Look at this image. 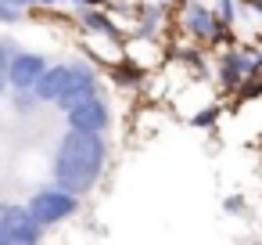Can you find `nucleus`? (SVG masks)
I'll list each match as a JSON object with an SVG mask.
<instances>
[{
    "label": "nucleus",
    "mask_w": 262,
    "mask_h": 245,
    "mask_svg": "<svg viewBox=\"0 0 262 245\" xmlns=\"http://www.w3.org/2000/svg\"><path fill=\"white\" fill-rule=\"evenodd\" d=\"M104 137L94 134V130H69L61 148H58V159H54V177L61 187H69L72 195H83L97 184L101 169H104Z\"/></svg>",
    "instance_id": "f257e3e1"
},
{
    "label": "nucleus",
    "mask_w": 262,
    "mask_h": 245,
    "mask_svg": "<svg viewBox=\"0 0 262 245\" xmlns=\"http://www.w3.org/2000/svg\"><path fill=\"white\" fill-rule=\"evenodd\" d=\"M79 209V198L69 191V187H47V191H40L36 198H33V216L40 220V223H58V220H65V216H72Z\"/></svg>",
    "instance_id": "f03ea898"
},
{
    "label": "nucleus",
    "mask_w": 262,
    "mask_h": 245,
    "mask_svg": "<svg viewBox=\"0 0 262 245\" xmlns=\"http://www.w3.org/2000/svg\"><path fill=\"white\" fill-rule=\"evenodd\" d=\"M90 94H97V76H94V69H90V65H69L65 87H61V94H58L54 101L61 105V112H69L76 101H83V98H90Z\"/></svg>",
    "instance_id": "7ed1b4c3"
},
{
    "label": "nucleus",
    "mask_w": 262,
    "mask_h": 245,
    "mask_svg": "<svg viewBox=\"0 0 262 245\" xmlns=\"http://www.w3.org/2000/svg\"><path fill=\"white\" fill-rule=\"evenodd\" d=\"M69 126L72 130H94V134H104V126H108V105L97 98V94H90V98H83V101H76L69 112Z\"/></svg>",
    "instance_id": "20e7f679"
},
{
    "label": "nucleus",
    "mask_w": 262,
    "mask_h": 245,
    "mask_svg": "<svg viewBox=\"0 0 262 245\" xmlns=\"http://www.w3.org/2000/svg\"><path fill=\"white\" fill-rule=\"evenodd\" d=\"M258 65H262V58L251 51H226L219 62V80H223V87H241L258 72Z\"/></svg>",
    "instance_id": "39448f33"
},
{
    "label": "nucleus",
    "mask_w": 262,
    "mask_h": 245,
    "mask_svg": "<svg viewBox=\"0 0 262 245\" xmlns=\"http://www.w3.org/2000/svg\"><path fill=\"white\" fill-rule=\"evenodd\" d=\"M187 29H190L198 40H219V36H223V18H219L215 11L194 4V8H187Z\"/></svg>",
    "instance_id": "423d86ee"
},
{
    "label": "nucleus",
    "mask_w": 262,
    "mask_h": 245,
    "mask_svg": "<svg viewBox=\"0 0 262 245\" xmlns=\"http://www.w3.org/2000/svg\"><path fill=\"white\" fill-rule=\"evenodd\" d=\"M43 72V58H36V54H18L15 58V65H11V80L18 83V87H29V83H36V76Z\"/></svg>",
    "instance_id": "0eeeda50"
},
{
    "label": "nucleus",
    "mask_w": 262,
    "mask_h": 245,
    "mask_svg": "<svg viewBox=\"0 0 262 245\" xmlns=\"http://www.w3.org/2000/svg\"><path fill=\"white\" fill-rule=\"evenodd\" d=\"M65 76H69V65H58V69L40 72V76H36V94L47 98V101H54V98L61 94V87H65Z\"/></svg>",
    "instance_id": "6e6552de"
},
{
    "label": "nucleus",
    "mask_w": 262,
    "mask_h": 245,
    "mask_svg": "<svg viewBox=\"0 0 262 245\" xmlns=\"http://www.w3.org/2000/svg\"><path fill=\"white\" fill-rule=\"evenodd\" d=\"M83 22H86V29H97V33H108V36H115V26L101 15V11H83Z\"/></svg>",
    "instance_id": "1a4fd4ad"
},
{
    "label": "nucleus",
    "mask_w": 262,
    "mask_h": 245,
    "mask_svg": "<svg viewBox=\"0 0 262 245\" xmlns=\"http://www.w3.org/2000/svg\"><path fill=\"white\" fill-rule=\"evenodd\" d=\"M140 22H144V33H151V29L162 22V8H144V11H140Z\"/></svg>",
    "instance_id": "9d476101"
},
{
    "label": "nucleus",
    "mask_w": 262,
    "mask_h": 245,
    "mask_svg": "<svg viewBox=\"0 0 262 245\" xmlns=\"http://www.w3.org/2000/svg\"><path fill=\"white\" fill-rule=\"evenodd\" d=\"M215 119H219V108L212 105V108H205V112H198V116H194L190 123H194V126H212Z\"/></svg>",
    "instance_id": "9b49d317"
},
{
    "label": "nucleus",
    "mask_w": 262,
    "mask_h": 245,
    "mask_svg": "<svg viewBox=\"0 0 262 245\" xmlns=\"http://www.w3.org/2000/svg\"><path fill=\"white\" fill-rule=\"evenodd\" d=\"M137 76H140L137 69H126V65L115 69V83H122V87H126V83H137Z\"/></svg>",
    "instance_id": "f8f14e48"
},
{
    "label": "nucleus",
    "mask_w": 262,
    "mask_h": 245,
    "mask_svg": "<svg viewBox=\"0 0 262 245\" xmlns=\"http://www.w3.org/2000/svg\"><path fill=\"white\" fill-rule=\"evenodd\" d=\"M223 209H226V213H241V209H244V198H237V195H230V198L223 202Z\"/></svg>",
    "instance_id": "ddd939ff"
},
{
    "label": "nucleus",
    "mask_w": 262,
    "mask_h": 245,
    "mask_svg": "<svg viewBox=\"0 0 262 245\" xmlns=\"http://www.w3.org/2000/svg\"><path fill=\"white\" fill-rule=\"evenodd\" d=\"M83 4H101V0H83Z\"/></svg>",
    "instance_id": "4468645a"
}]
</instances>
